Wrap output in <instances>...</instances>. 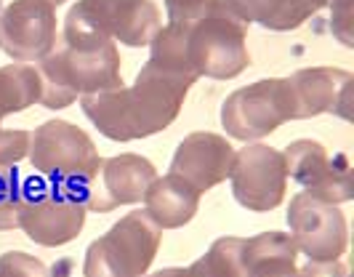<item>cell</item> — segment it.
I'll return each mask as SVG.
<instances>
[{"label":"cell","instance_id":"6da1fadb","mask_svg":"<svg viewBox=\"0 0 354 277\" xmlns=\"http://www.w3.org/2000/svg\"><path fill=\"white\" fill-rule=\"evenodd\" d=\"M149 59L192 80H232L250 67L248 24L227 0H208L200 17L160 27L149 43Z\"/></svg>","mask_w":354,"mask_h":277},{"label":"cell","instance_id":"7a4b0ae2","mask_svg":"<svg viewBox=\"0 0 354 277\" xmlns=\"http://www.w3.org/2000/svg\"><path fill=\"white\" fill-rule=\"evenodd\" d=\"M192 78L147 59L133 86H120L80 99L91 125L109 141H136L155 136L178 118Z\"/></svg>","mask_w":354,"mask_h":277},{"label":"cell","instance_id":"3957f363","mask_svg":"<svg viewBox=\"0 0 354 277\" xmlns=\"http://www.w3.org/2000/svg\"><path fill=\"white\" fill-rule=\"evenodd\" d=\"M40 104L67 109L83 96L125 86L120 75V48L112 37L91 27L83 17L67 11L53 48L37 62Z\"/></svg>","mask_w":354,"mask_h":277},{"label":"cell","instance_id":"277c9868","mask_svg":"<svg viewBox=\"0 0 354 277\" xmlns=\"http://www.w3.org/2000/svg\"><path fill=\"white\" fill-rule=\"evenodd\" d=\"M30 166L32 171L46 179V184L70 190L80 195V190L99 171V150L93 138L75 123L67 120H46L30 131Z\"/></svg>","mask_w":354,"mask_h":277},{"label":"cell","instance_id":"5b68a950","mask_svg":"<svg viewBox=\"0 0 354 277\" xmlns=\"http://www.w3.org/2000/svg\"><path fill=\"white\" fill-rule=\"evenodd\" d=\"M160 240L162 229L144 208H136L91 242L83 277H144L158 256Z\"/></svg>","mask_w":354,"mask_h":277},{"label":"cell","instance_id":"8992f818","mask_svg":"<svg viewBox=\"0 0 354 277\" xmlns=\"http://www.w3.org/2000/svg\"><path fill=\"white\" fill-rule=\"evenodd\" d=\"M293 120V102L285 78H266L232 91L221 104V125L230 138L259 141Z\"/></svg>","mask_w":354,"mask_h":277},{"label":"cell","instance_id":"52a82bcc","mask_svg":"<svg viewBox=\"0 0 354 277\" xmlns=\"http://www.w3.org/2000/svg\"><path fill=\"white\" fill-rule=\"evenodd\" d=\"M88 211L80 195L59 187H35L24 192L19 208V229L43 248H59L72 242L86 226Z\"/></svg>","mask_w":354,"mask_h":277},{"label":"cell","instance_id":"ba28073f","mask_svg":"<svg viewBox=\"0 0 354 277\" xmlns=\"http://www.w3.org/2000/svg\"><path fill=\"white\" fill-rule=\"evenodd\" d=\"M290 238L309 261H338L349 245V226L341 206L299 192L288 203Z\"/></svg>","mask_w":354,"mask_h":277},{"label":"cell","instance_id":"9c48e42d","mask_svg":"<svg viewBox=\"0 0 354 277\" xmlns=\"http://www.w3.org/2000/svg\"><path fill=\"white\" fill-rule=\"evenodd\" d=\"M230 181L232 195L240 206L256 213H266L283 206L290 179L280 150L261 141H250L240 152H234Z\"/></svg>","mask_w":354,"mask_h":277},{"label":"cell","instance_id":"30bf717a","mask_svg":"<svg viewBox=\"0 0 354 277\" xmlns=\"http://www.w3.org/2000/svg\"><path fill=\"white\" fill-rule=\"evenodd\" d=\"M288 179H293L304 192L315 195L325 203H349L354 197L352 163L344 152L330 155L319 141L299 138L283 150Z\"/></svg>","mask_w":354,"mask_h":277},{"label":"cell","instance_id":"8fae6325","mask_svg":"<svg viewBox=\"0 0 354 277\" xmlns=\"http://www.w3.org/2000/svg\"><path fill=\"white\" fill-rule=\"evenodd\" d=\"M155 163L144 155L123 152L104 157L93 179L80 190V200L86 211L93 213H112L120 206H136L144 200V192L155 181Z\"/></svg>","mask_w":354,"mask_h":277},{"label":"cell","instance_id":"7c38bea8","mask_svg":"<svg viewBox=\"0 0 354 277\" xmlns=\"http://www.w3.org/2000/svg\"><path fill=\"white\" fill-rule=\"evenodd\" d=\"M59 35L51 0H11L0 8V51L14 62H40Z\"/></svg>","mask_w":354,"mask_h":277},{"label":"cell","instance_id":"4fadbf2b","mask_svg":"<svg viewBox=\"0 0 354 277\" xmlns=\"http://www.w3.org/2000/svg\"><path fill=\"white\" fill-rule=\"evenodd\" d=\"M72 11L115 43L131 48L149 46L162 27L155 0H77Z\"/></svg>","mask_w":354,"mask_h":277},{"label":"cell","instance_id":"5bb4252c","mask_svg":"<svg viewBox=\"0 0 354 277\" xmlns=\"http://www.w3.org/2000/svg\"><path fill=\"white\" fill-rule=\"evenodd\" d=\"M290 102H293V120H309L325 112H338L344 120H352L349 112V91H352V72L341 67H304L285 78Z\"/></svg>","mask_w":354,"mask_h":277},{"label":"cell","instance_id":"9a60e30c","mask_svg":"<svg viewBox=\"0 0 354 277\" xmlns=\"http://www.w3.org/2000/svg\"><path fill=\"white\" fill-rule=\"evenodd\" d=\"M234 147L230 138L213 131H192L176 147L168 173L181 176L197 192H208L230 179Z\"/></svg>","mask_w":354,"mask_h":277},{"label":"cell","instance_id":"2e32d148","mask_svg":"<svg viewBox=\"0 0 354 277\" xmlns=\"http://www.w3.org/2000/svg\"><path fill=\"white\" fill-rule=\"evenodd\" d=\"M200 197L203 192H197L189 181L174 173H165V176H155V181L144 192L142 203L149 219L160 229H181L195 219Z\"/></svg>","mask_w":354,"mask_h":277},{"label":"cell","instance_id":"e0dca14e","mask_svg":"<svg viewBox=\"0 0 354 277\" xmlns=\"http://www.w3.org/2000/svg\"><path fill=\"white\" fill-rule=\"evenodd\" d=\"M299 248L288 232H259L245 238V277H293L299 269Z\"/></svg>","mask_w":354,"mask_h":277},{"label":"cell","instance_id":"ac0fdd59","mask_svg":"<svg viewBox=\"0 0 354 277\" xmlns=\"http://www.w3.org/2000/svg\"><path fill=\"white\" fill-rule=\"evenodd\" d=\"M322 8H325L322 0H274L261 27L269 33H288V30L301 27L306 19L315 17Z\"/></svg>","mask_w":354,"mask_h":277},{"label":"cell","instance_id":"d6986e66","mask_svg":"<svg viewBox=\"0 0 354 277\" xmlns=\"http://www.w3.org/2000/svg\"><path fill=\"white\" fill-rule=\"evenodd\" d=\"M243 248H245V238L227 235V238L213 240L203 259L208 261V267H211L218 277H245Z\"/></svg>","mask_w":354,"mask_h":277},{"label":"cell","instance_id":"ffe728a7","mask_svg":"<svg viewBox=\"0 0 354 277\" xmlns=\"http://www.w3.org/2000/svg\"><path fill=\"white\" fill-rule=\"evenodd\" d=\"M27 184L21 181L17 166H0V232L19 229V208Z\"/></svg>","mask_w":354,"mask_h":277},{"label":"cell","instance_id":"44dd1931","mask_svg":"<svg viewBox=\"0 0 354 277\" xmlns=\"http://www.w3.org/2000/svg\"><path fill=\"white\" fill-rule=\"evenodd\" d=\"M0 277H53V272L32 253L6 251L0 253Z\"/></svg>","mask_w":354,"mask_h":277},{"label":"cell","instance_id":"7402d4cb","mask_svg":"<svg viewBox=\"0 0 354 277\" xmlns=\"http://www.w3.org/2000/svg\"><path fill=\"white\" fill-rule=\"evenodd\" d=\"M30 131L0 128V166H19L30 155Z\"/></svg>","mask_w":354,"mask_h":277},{"label":"cell","instance_id":"603a6c76","mask_svg":"<svg viewBox=\"0 0 354 277\" xmlns=\"http://www.w3.org/2000/svg\"><path fill=\"white\" fill-rule=\"evenodd\" d=\"M354 0H338L330 6V30L336 35L341 46L352 48L354 46V21H352Z\"/></svg>","mask_w":354,"mask_h":277},{"label":"cell","instance_id":"cb8c5ba5","mask_svg":"<svg viewBox=\"0 0 354 277\" xmlns=\"http://www.w3.org/2000/svg\"><path fill=\"white\" fill-rule=\"evenodd\" d=\"M230 8L243 19L245 24H261L266 19V14L272 11L274 0H227Z\"/></svg>","mask_w":354,"mask_h":277},{"label":"cell","instance_id":"d4e9b609","mask_svg":"<svg viewBox=\"0 0 354 277\" xmlns=\"http://www.w3.org/2000/svg\"><path fill=\"white\" fill-rule=\"evenodd\" d=\"M162 3H165L168 21H189L200 17L208 6V0H162Z\"/></svg>","mask_w":354,"mask_h":277},{"label":"cell","instance_id":"484cf974","mask_svg":"<svg viewBox=\"0 0 354 277\" xmlns=\"http://www.w3.org/2000/svg\"><path fill=\"white\" fill-rule=\"evenodd\" d=\"M293 277H349V267L344 261H309L306 267H299Z\"/></svg>","mask_w":354,"mask_h":277},{"label":"cell","instance_id":"4316f807","mask_svg":"<svg viewBox=\"0 0 354 277\" xmlns=\"http://www.w3.org/2000/svg\"><path fill=\"white\" fill-rule=\"evenodd\" d=\"M168 277H218L211 267L205 264V259L200 256L197 261H192L189 267H168Z\"/></svg>","mask_w":354,"mask_h":277},{"label":"cell","instance_id":"83f0119b","mask_svg":"<svg viewBox=\"0 0 354 277\" xmlns=\"http://www.w3.org/2000/svg\"><path fill=\"white\" fill-rule=\"evenodd\" d=\"M6 115H11V109H8V102H6V96H3V91H0V123Z\"/></svg>","mask_w":354,"mask_h":277},{"label":"cell","instance_id":"f1b7e54d","mask_svg":"<svg viewBox=\"0 0 354 277\" xmlns=\"http://www.w3.org/2000/svg\"><path fill=\"white\" fill-rule=\"evenodd\" d=\"M144 277H168V269H158V272H152V275H144Z\"/></svg>","mask_w":354,"mask_h":277},{"label":"cell","instance_id":"f546056e","mask_svg":"<svg viewBox=\"0 0 354 277\" xmlns=\"http://www.w3.org/2000/svg\"><path fill=\"white\" fill-rule=\"evenodd\" d=\"M322 3H325V8H330V6H333V3H338V0H322Z\"/></svg>","mask_w":354,"mask_h":277},{"label":"cell","instance_id":"4dcf8cb0","mask_svg":"<svg viewBox=\"0 0 354 277\" xmlns=\"http://www.w3.org/2000/svg\"><path fill=\"white\" fill-rule=\"evenodd\" d=\"M53 6H62V3H67V0H51Z\"/></svg>","mask_w":354,"mask_h":277},{"label":"cell","instance_id":"1f68e13d","mask_svg":"<svg viewBox=\"0 0 354 277\" xmlns=\"http://www.w3.org/2000/svg\"><path fill=\"white\" fill-rule=\"evenodd\" d=\"M0 8H3V3H0Z\"/></svg>","mask_w":354,"mask_h":277}]
</instances>
